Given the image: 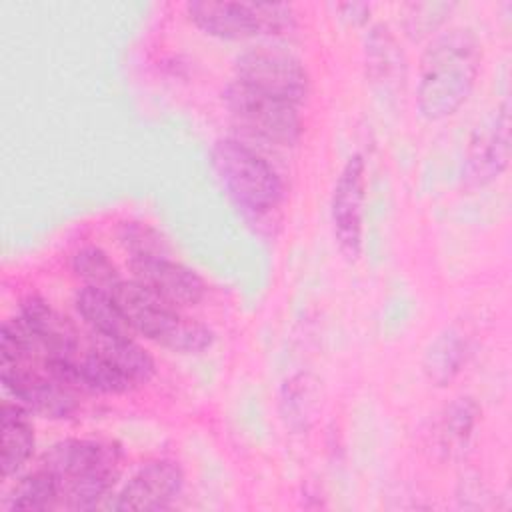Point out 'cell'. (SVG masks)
Listing matches in <instances>:
<instances>
[{
  "instance_id": "9a60e30c",
  "label": "cell",
  "mask_w": 512,
  "mask_h": 512,
  "mask_svg": "<svg viewBox=\"0 0 512 512\" xmlns=\"http://www.w3.org/2000/svg\"><path fill=\"white\" fill-rule=\"evenodd\" d=\"M88 346L106 358L136 390L156 376L154 356L136 336H96L88 332Z\"/></svg>"
},
{
  "instance_id": "e0dca14e",
  "label": "cell",
  "mask_w": 512,
  "mask_h": 512,
  "mask_svg": "<svg viewBox=\"0 0 512 512\" xmlns=\"http://www.w3.org/2000/svg\"><path fill=\"white\" fill-rule=\"evenodd\" d=\"M0 506L6 512H52L60 510L58 488L50 474L38 464L20 474L6 492Z\"/></svg>"
},
{
  "instance_id": "603a6c76",
  "label": "cell",
  "mask_w": 512,
  "mask_h": 512,
  "mask_svg": "<svg viewBox=\"0 0 512 512\" xmlns=\"http://www.w3.org/2000/svg\"><path fill=\"white\" fill-rule=\"evenodd\" d=\"M336 8L342 12L340 18L346 20L348 24H352V26H362L370 20V6L368 4L348 2V4H338Z\"/></svg>"
},
{
  "instance_id": "6da1fadb",
  "label": "cell",
  "mask_w": 512,
  "mask_h": 512,
  "mask_svg": "<svg viewBox=\"0 0 512 512\" xmlns=\"http://www.w3.org/2000/svg\"><path fill=\"white\" fill-rule=\"evenodd\" d=\"M482 70V42L472 28L434 34L420 54L414 106L422 120L442 122L472 96Z\"/></svg>"
},
{
  "instance_id": "d6986e66",
  "label": "cell",
  "mask_w": 512,
  "mask_h": 512,
  "mask_svg": "<svg viewBox=\"0 0 512 512\" xmlns=\"http://www.w3.org/2000/svg\"><path fill=\"white\" fill-rule=\"evenodd\" d=\"M402 48L386 24H374L364 42L366 76L374 82H396L404 72Z\"/></svg>"
},
{
  "instance_id": "8992f818",
  "label": "cell",
  "mask_w": 512,
  "mask_h": 512,
  "mask_svg": "<svg viewBox=\"0 0 512 512\" xmlns=\"http://www.w3.org/2000/svg\"><path fill=\"white\" fill-rule=\"evenodd\" d=\"M222 102L238 138L250 144L292 148L302 138L304 124L300 108L286 100L230 80L222 90Z\"/></svg>"
},
{
  "instance_id": "2e32d148",
  "label": "cell",
  "mask_w": 512,
  "mask_h": 512,
  "mask_svg": "<svg viewBox=\"0 0 512 512\" xmlns=\"http://www.w3.org/2000/svg\"><path fill=\"white\" fill-rule=\"evenodd\" d=\"M72 306L76 316L84 324L86 332L90 334L136 336L110 290L80 286L72 296Z\"/></svg>"
},
{
  "instance_id": "5bb4252c",
  "label": "cell",
  "mask_w": 512,
  "mask_h": 512,
  "mask_svg": "<svg viewBox=\"0 0 512 512\" xmlns=\"http://www.w3.org/2000/svg\"><path fill=\"white\" fill-rule=\"evenodd\" d=\"M472 354V338L456 324L442 328L426 346L422 356V372L436 388L452 384Z\"/></svg>"
},
{
  "instance_id": "3957f363",
  "label": "cell",
  "mask_w": 512,
  "mask_h": 512,
  "mask_svg": "<svg viewBox=\"0 0 512 512\" xmlns=\"http://www.w3.org/2000/svg\"><path fill=\"white\" fill-rule=\"evenodd\" d=\"M210 164L228 200L248 222H260L282 206L284 182L254 144L220 136L210 148Z\"/></svg>"
},
{
  "instance_id": "ffe728a7",
  "label": "cell",
  "mask_w": 512,
  "mask_h": 512,
  "mask_svg": "<svg viewBox=\"0 0 512 512\" xmlns=\"http://www.w3.org/2000/svg\"><path fill=\"white\" fill-rule=\"evenodd\" d=\"M70 270L80 286L112 290L122 280L116 262L96 244L80 246L70 258Z\"/></svg>"
},
{
  "instance_id": "30bf717a",
  "label": "cell",
  "mask_w": 512,
  "mask_h": 512,
  "mask_svg": "<svg viewBox=\"0 0 512 512\" xmlns=\"http://www.w3.org/2000/svg\"><path fill=\"white\" fill-rule=\"evenodd\" d=\"M186 484V474L174 458H152L140 464L128 480L114 490L106 508L132 512H162L174 508Z\"/></svg>"
},
{
  "instance_id": "44dd1931",
  "label": "cell",
  "mask_w": 512,
  "mask_h": 512,
  "mask_svg": "<svg viewBox=\"0 0 512 512\" xmlns=\"http://www.w3.org/2000/svg\"><path fill=\"white\" fill-rule=\"evenodd\" d=\"M116 240L128 260L168 256L170 246L166 236L148 222L142 220H122L116 226Z\"/></svg>"
},
{
  "instance_id": "7c38bea8",
  "label": "cell",
  "mask_w": 512,
  "mask_h": 512,
  "mask_svg": "<svg viewBox=\"0 0 512 512\" xmlns=\"http://www.w3.org/2000/svg\"><path fill=\"white\" fill-rule=\"evenodd\" d=\"M128 270L132 280L180 310L198 306L208 294L206 280L170 254L128 260Z\"/></svg>"
},
{
  "instance_id": "ac0fdd59",
  "label": "cell",
  "mask_w": 512,
  "mask_h": 512,
  "mask_svg": "<svg viewBox=\"0 0 512 512\" xmlns=\"http://www.w3.org/2000/svg\"><path fill=\"white\" fill-rule=\"evenodd\" d=\"M478 416L480 408L472 396H458L442 410L436 438L444 456H460L468 448L478 426Z\"/></svg>"
},
{
  "instance_id": "5b68a950",
  "label": "cell",
  "mask_w": 512,
  "mask_h": 512,
  "mask_svg": "<svg viewBox=\"0 0 512 512\" xmlns=\"http://www.w3.org/2000/svg\"><path fill=\"white\" fill-rule=\"evenodd\" d=\"M184 16L204 36L224 42L282 38L298 28L294 8L284 2L190 0Z\"/></svg>"
},
{
  "instance_id": "277c9868",
  "label": "cell",
  "mask_w": 512,
  "mask_h": 512,
  "mask_svg": "<svg viewBox=\"0 0 512 512\" xmlns=\"http://www.w3.org/2000/svg\"><path fill=\"white\" fill-rule=\"evenodd\" d=\"M110 292L138 338L180 356H198L214 346L216 334L210 326L160 300L136 280L122 278Z\"/></svg>"
},
{
  "instance_id": "7402d4cb",
  "label": "cell",
  "mask_w": 512,
  "mask_h": 512,
  "mask_svg": "<svg viewBox=\"0 0 512 512\" xmlns=\"http://www.w3.org/2000/svg\"><path fill=\"white\" fill-rule=\"evenodd\" d=\"M456 4L452 2H412L404 6V30L414 40H430L442 30Z\"/></svg>"
},
{
  "instance_id": "ba28073f",
  "label": "cell",
  "mask_w": 512,
  "mask_h": 512,
  "mask_svg": "<svg viewBox=\"0 0 512 512\" xmlns=\"http://www.w3.org/2000/svg\"><path fill=\"white\" fill-rule=\"evenodd\" d=\"M0 386L8 400L44 420H70L80 410L82 394L40 366L0 364Z\"/></svg>"
},
{
  "instance_id": "52a82bcc",
  "label": "cell",
  "mask_w": 512,
  "mask_h": 512,
  "mask_svg": "<svg viewBox=\"0 0 512 512\" xmlns=\"http://www.w3.org/2000/svg\"><path fill=\"white\" fill-rule=\"evenodd\" d=\"M232 80L298 108H302L310 96V74L304 62L276 46L260 44L242 50L234 58Z\"/></svg>"
},
{
  "instance_id": "4fadbf2b",
  "label": "cell",
  "mask_w": 512,
  "mask_h": 512,
  "mask_svg": "<svg viewBox=\"0 0 512 512\" xmlns=\"http://www.w3.org/2000/svg\"><path fill=\"white\" fill-rule=\"evenodd\" d=\"M0 448L2 482L8 484L22 474L36 450L32 414L8 398L0 404Z\"/></svg>"
},
{
  "instance_id": "8fae6325",
  "label": "cell",
  "mask_w": 512,
  "mask_h": 512,
  "mask_svg": "<svg viewBox=\"0 0 512 512\" xmlns=\"http://www.w3.org/2000/svg\"><path fill=\"white\" fill-rule=\"evenodd\" d=\"M510 162V108L498 104L472 130L462 164V184L468 190L498 180Z\"/></svg>"
},
{
  "instance_id": "7a4b0ae2",
  "label": "cell",
  "mask_w": 512,
  "mask_h": 512,
  "mask_svg": "<svg viewBox=\"0 0 512 512\" xmlns=\"http://www.w3.org/2000/svg\"><path fill=\"white\" fill-rule=\"evenodd\" d=\"M36 464L54 480L60 510L106 508L120 478L122 448L102 438H64L46 448Z\"/></svg>"
},
{
  "instance_id": "9c48e42d",
  "label": "cell",
  "mask_w": 512,
  "mask_h": 512,
  "mask_svg": "<svg viewBox=\"0 0 512 512\" xmlns=\"http://www.w3.org/2000/svg\"><path fill=\"white\" fill-rule=\"evenodd\" d=\"M366 202V160L360 152L346 158L330 196V226L340 254L356 262L362 254Z\"/></svg>"
}]
</instances>
